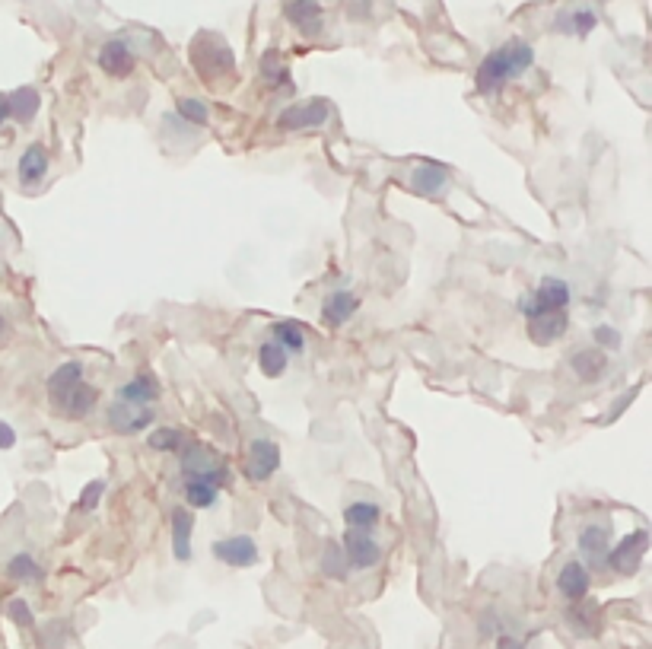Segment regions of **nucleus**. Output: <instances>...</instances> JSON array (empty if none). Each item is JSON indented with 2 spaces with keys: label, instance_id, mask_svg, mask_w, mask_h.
Here are the masks:
<instances>
[{
  "label": "nucleus",
  "instance_id": "17",
  "mask_svg": "<svg viewBox=\"0 0 652 649\" xmlns=\"http://www.w3.org/2000/svg\"><path fill=\"white\" fill-rule=\"evenodd\" d=\"M579 551L586 554V561L592 563V567L602 570L605 561H608V551H611V529L608 525H598V522H589L583 532H579Z\"/></svg>",
  "mask_w": 652,
  "mask_h": 649
},
{
  "label": "nucleus",
  "instance_id": "7",
  "mask_svg": "<svg viewBox=\"0 0 652 649\" xmlns=\"http://www.w3.org/2000/svg\"><path fill=\"white\" fill-rule=\"evenodd\" d=\"M341 551H344L347 567H353V570H370L382 561V548H379V542L370 535V532L347 529L344 538H341Z\"/></svg>",
  "mask_w": 652,
  "mask_h": 649
},
{
  "label": "nucleus",
  "instance_id": "16",
  "mask_svg": "<svg viewBox=\"0 0 652 649\" xmlns=\"http://www.w3.org/2000/svg\"><path fill=\"white\" fill-rule=\"evenodd\" d=\"M283 16L290 19V23L296 25V29L302 32V35H319L321 32V23H325V13H321V4L319 0H287V6H283Z\"/></svg>",
  "mask_w": 652,
  "mask_h": 649
},
{
  "label": "nucleus",
  "instance_id": "15",
  "mask_svg": "<svg viewBox=\"0 0 652 649\" xmlns=\"http://www.w3.org/2000/svg\"><path fill=\"white\" fill-rule=\"evenodd\" d=\"M566 331H570V316H566V309L564 312H545V316L528 319V338H532V344H538V347L557 344Z\"/></svg>",
  "mask_w": 652,
  "mask_h": 649
},
{
  "label": "nucleus",
  "instance_id": "30",
  "mask_svg": "<svg viewBox=\"0 0 652 649\" xmlns=\"http://www.w3.org/2000/svg\"><path fill=\"white\" fill-rule=\"evenodd\" d=\"M274 338H277V344H280L287 353H302V350H306V331H302L300 322H277L274 325Z\"/></svg>",
  "mask_w": 652,
  "mask_h": 649
},
{
  "label": "nucleus",
  "instance_id": "21",
  "mask_svg": "<svg viewBox=\"0 0 652 649\" xmlns=\"http://www.w3.org/2000/svg\"><path fill=\"white\" fill-rule=\"evenodd\" d=\"M360 309V297L351 290H334L331 297L325 299V306H321V319H325L331 328H341L347 325L353 316H357Z\"/></svg>",
  "mask_w": 652,
  "mask_h": 649
},
{
  "label": "nucleus",
  "instance_id": "36",
  "mask_svg": "<svg viewBox=\"0 0 652 649\" xmlns=\"http://www.w3.org/2000/svg\"><path fill=\"white\" fill-rule=\"evenodd\" d=\"M102 493H106V481H102V478L89 481V484L80 491V500H76V510H80V512H93L96 506H99Z\"/></svg>",
  "mask_w": 652,
  "mask_h": 649
},
{
  "label": "nucleus",
  "instance_id": "20",
  "mask_svg": "<svg viewBox=\"0 0 652 649\" xmlns=\"http://www.w3.org/2000/svg\"><path fill=\"white\" fill-rule=\"evenodd\" d=\"M96 401H99V391H96L93 385H89L87 379H83V382L76 385V389L70 391L67 398H64L61 408H57L55 414H57V417H67V421H83V417L93 414Z\"/></svg>",
  "mask_w": 652,
  "mask_h": 649
},
{
  "label": "nucleus",
  "instance_id": "11",
  "mask_svg": "<svg viewBox=\"0 0 652 649\" xmlns=\"http://www.w3.org/2000/svg\"><path fill=\"white\" fill-rule=\"evenodd\" d=\"M280 468V446L270 440H251L245 455V474L251 481H268Z\"/></svg>",
  "mask_w": 652,
  "mask_h": 649
},
{
  "label": "nucleus",
  "instance_id": "6",
  "mask_svg": "<svg viewBox=\"0 0 652 649\" xmlns=\"http://www.w3.org/2000/svg\"><path fill=\"white\" fill-rule=\"evenodd\" d=\"M647 551H649V532L647 529H637V532H630L627 538H621V542H617L615 548L608 551V561H605V567H608L611 573H617V576H634V573H640Z\"/></svg>",
  "mask_w": 652,
  "mask_h": 649
},
{
  "label": "nucleus",
  "instance_id": "22",
  "mask_svg": "<svg viewBox=\"0 0 652 649\" xmlns=\"http://www.w3.org/2000/svg\"><path fill=\"white\" fill-rule=\"evenodd\" d=\"M598 25V13L592 10V6H576V10H564L557 13V19H554V29L560 32V35H579L586 38L592 29Z\"/></svg>",
  "mask_w": 652,
  "mask_h": 649
},
{
  "label": "nucleus",
  "instance_id": "8",
  "mask_svg": "<svg viewBox=\"0 0 652 649\" xmlns=\"http://www.w3.org/2000/svg\"><path fill=\"white\" fill-rule=\"evenodd\" d=\"M328 118H331V106L325 99H309L300 102V106L283 108L280 118H277V127L280 131H309V127H321Z\"/></svg>",
  "mask_w": 652,
  "mask_h": 649
},
{
  "label": "nucleus",
  "instance_id": "3",
  "mask_svg": "<svg viewBox=\"0 0 652 649\" xmlns=\"http://www.w3.org/2000/svg\"><path fill=\"white\" fill-rule=\"evenodd\" d=\"M570 299H573L570 284H566L564 278H551V274H547L535 290L522 293V297L515 299V309L525 319H535V316H545V312H564L566 306H570Z\"/></svg>",
  "mask_w": 652,
  "mask_h": 649
},
{
  "label": "nucleus",
  "instance_id": "32",
  "mask_svg": "<svg viewBox=\"0 0 652 649\" xmlns=\"http://www.w3.org/2000/svg\"><path fill=\"white\" fill-rule=\"evenodd\" d=\"M182 442H185V436L178 427H157V430H150V436H147V446H150L153 452H178Z\"/></svg>",
  "mask_w": 652,
  "mask_h": 649
},
{
  "label": "nucleus",
  "instance_id": "4",
  "mask_svg": "<svg viewBox=\"0 0 652 649\" xmlns=\"http://www.w3.org/2000/svg\"><path fill=\"white\" fill-rule=\"evenodd\" d=\"M106 421H108V427L121 436L144 433V430L153 427V421H157V404H140L125 395H115V401L108 404Z\"/></svg>",
  "mask_w": 652,
  "mask_h": 649
},
{
  "label": "nucleus",
  "instance_id": "19",
  "mask_svg": "<svg viewBox=\"0 0 652 649\" xmlns=\"http://www.w3.org/2000/svg\"><path fill=\"white\" fill-rule=\"evenodd\" d=\"M45 172H48V150H45L42 144H29L16 166L19 185H23V188H36L45 178Z\"/></svg>",
  "mask_w": 652,
  "mask_h": 649
},
{
  "label": "nucleus",
  "instance_id": "10",
  "mask_svg": "<svg viewBox=\"0 0 652 649\" xmlns=\"http://www.w3.org/2000/svg\"><path fill=\"white\" fill-rule=\"evenodd\" d=\"M134 67H138V57H134L127 38H108V42L99 48V70L106 76H112V80L131 76Z\"/></svg>",
  "mask_w": 652,
  "mask_h": 649
},
{
  "label": "nucleus",
  "instance_id": "23",
  "mask_svg": "<svg viewBox=\"0 0 652 649\" xmlns=\"http://www.w3.org/2000/svg\"><path fill=\"white\" fill-rule=\"evenodd\" d=\"M570 370L579 382H598L602 372L608 370V353L598 350V347H589V350H576L570 357Z\"/></svg>",
  "mask_w": 652,
  "mask_h": 649
},
{
  "label": "nucleus",
  "instance_id": "2",
  "mask_svg": "<svg viewBox=\"0 0 652 649\" xmlns=\"http://www.w3.org/2000/svg\"><path fill=\"white\" fill-rule=\"evenodd\" d=\"M178 452H182V478H185V481H204V484L217 487V491L229 487L232 474H229L226 461L219 459L214 449H208V446H201V442H195V446L178 449Z\"/></svg>",
  "mask_w": 652,
  "mask_h": 649
},
{
  "label": "nucleus",
  "instance_id": "29",
  "mask_svg": "<svg viewBox=\"0 0 652 649\" xmlns=\"http://www.w3.org/2000/svg\"><path fill=\"white\" fill-rule=\"evenodd\" d=\"M176 115L185 121V125H191V127H204L210 121V108H208V102H201V99H195V96H178V102H176Z\"/></svg>",
  "mask_w": 652,
  "mask_h": 649
},
{
  "label": "nucleus",
  "instance_id": "35",
  "mask_svg": "<svg viewBox=\"0 0 652 649\" xmlns=\"http://www.w3.org/2000/svg\"><path fill=\"white\" fill-rule=\"evenodd\" d=\"M321 570H325L331 580H344V576H347V561H344V551H341V544H328L325 557H321Z\"/></svg>",
  "mask_w": 652,
  "mask_h": 649
},
{
  "label": "nucleus",
  "instance_id": "26",
  "mask_svg": "<svg viewBox=\"0 0 652 649\" xmlns=\"http://www.w3.org/2000/svg\"><path fill=\"white\" fill-rule=\"evenodd\" d=\"M287 363H290V353L283 350L277 340H264L261 347H258V366H261V372L268 379H277L287 372Z\"/></svg>",
  "mask_w": 652,
  "mask_h": 649
},
{
  "label": "nucleus",
  "instance_id": "18",
  "mask_svg": "<svg viewBox=\"0 0 652 649\" xmlns=\"http://www.w3.org/2000/svg\"><path fill=\"white\" fill-rule=\"evenodd\" d=\"M169 525H172V551H176L178 561H191V535H195V510L188 506H176L169 512Z\"/></svg>",
  "mask_w": 652,
  "mask_h": 649
},
{
  "label": "nucleus",
  "instance_id": "24",
  "mask_svg": "<svg viewBox=\"0 0 652 649\" xmlns=\"http://www.w3.org/2000/svg\"><path fill=\"white\" fill-rule=\"evenodd\" d=\"M566 624L576 637H598L602 631V612H598L592 602H573L570 612H566Z\"/></svg>",
  "mask_w": 652,
  "mask_h": 649
},
{
  "label": "nucleus",
  "instance_id": "27",
  "mask_svg": "<svg viewBox=\"0 0 652 649\" xmlns=\"http://www.w3.org/2000/svg\"><path fill=\"white\" fill-rule=\"evenodd\" d=\"M118 395L131 398V401H140V404H157V398H159V385H157V379H153L150 372L140 370L138 376L131 379V382L121 385Z\"/></svg>",
  "mask_w": 652,
  "mask_h": 649
},
{
  "label": "nucleus",
  "instance_id": "43",
  "mask_svg": "<svg viewBox=\"0 0 652 649\" xmlns=\"http://www.w3.org/2000/svg\"><path fill=\"white\" fill-rule=\"evenodd\" d=\"M6 338H10V325H6V319L0 316V347L6 344Z\"/></svg>",
  "mask_w": 652,
  "mask_h": 649
},
{
  "label": "nucleus",
  "instance_id": "14",
  "mask_svg": "<svg viewBox=\"0 0 652 649\" xmlns=\"http://www.w3.org/2000/svg\"><path fill=\"white\" fill-rule=\"evenodd\" d=\"M411 191L421 198H439L449 185V169L443 163H417L408 178Z\"/></svg>",
  "mask_w": 652,
  "mask_h": 649
},
{
  "label": "nucleus",
  "instance_id": "28",
  "mask_svg": "<svg viewBox=\"0 0 652 649\" xmlns=\"http://www.w3.org/2000/svg\"><path fill=\"white\" fill-rule=\"evenodd\" d=\"M379 516H382V510L370 500H357L344 510V522L357 532H372L379 525Z\"/></svg>",
  "mask_w": 652,
  "mask_h": 649
},
{
  "label": "nucleus",
  "instance_id": "37",
  "mask_svg": "<svg viewBox=\"0 0 652 649\" xmlns=\"http://www.w3.org/2000/svg\"><path fill=\"white\" fill-rule=\"evenodd\" d=\"M592 338H596L598 350H621V344H624L621 331H617V328H611V325H596V328H592Z\"/></svg>",
  "mask_w": 652,
  "mask_h": 649
},
{
  "label": "nucleus",
  "instance_id": "1",
  "mask_svg": "<svg viewBox=\"0 0 652 649\" xmlns=\"http://www.w3.org/2000/svg\"><path fill=\"white\" fill-rule=\"evenodd\" d=\"M535 64V48L525 38H509L506 45L494 48L481 61L474 74V83L481 89V96H496L509 86L513 80H519L525 70H532Z\"/></svg>",
  "mask_w": 652,
  "mask_h": 649
},
{
  "label": "nucleus",
  "instance_id": "13",
  "mask_svg": "<svg viewBox=\"0 0 652 649\" xmlns=\"http://www.w3.org/2000/svg\"><path fill=\"white\" fill-rule=\"evenodd\" d=\"M80 382H83V363H80V360H67V363L57 366V370L48 376V382H45V389H48L51 411L61 408V401H64V398H67L70 391H74Z\"/></svg>",
  "mask_w": 652,
  "mask_h": 649
},
{
  "label": "nucleus",
  "instance_id": "41",
  "mask_svg": "<svg viewBox=\"0 0 652 649\" xmlns=\"http://www.w3.org/2000/svg\"><path fill=\"white\" fill-rule=\"evenodd\" d=\"M634 398H637V389H634V391H630V395H621V398H617V408H615V411H611V421H617V417H621V411H624V408H627V404H630V401H634Z\"/></svg>",
  "mask_w": 652,
  "mask_h": 649
},
{
  "label": "nucleus",
  "instance_id": "25",
  "mask_svg": "<svg viewBox=\"0 0 652 649\" xmlns=\"http://www.w3.org/2000/svg\"><path fill=\"white\" fill-rule=\"evenodd\" d=\"M6 99H10V118L19 125H29L42 108V96L36 86H19L16 93H6Z\"/></svg>",
  "mask_w": 652,
  "mask_h": 649
},
{
  "label": "nucleus",
  "instance_id": "9",
  "mask_svg": "<svg viewBox=\"0 0 652 649\" xmlns=\"http://www.w3.org/2000/svg\"><path fill=\"white\" fill-rule=\"evenodd\" d=\"M214 557L219 563L232 570H245V567H255L258 563V544L255 538L249 535H229V538H219V542L210 544Z\"/></svg>",
  "mask_w": 652,
  "mask_h": 649
},
{
  "label": "nucleus",
  "instance_id": "34",
  "mask_svg": "<svg viewBox=\"0 0 652 649\" xmlns=\"http://www.w3.org/2000/svg\"><path fill=\"white\" fill-rule=\"evenodd\" d=\"M261 76H264V83H268L270 89L290 86V70L283 67L280 57H277L274 51H268V55L261 57Z\"/></svg>",
  "mask_w": 652,
  "mask_h": 649
},
{
  "label": "nucleus",
  "instance_id": "5",
  "mask_svg": "<svg viewBox=\"0 0 652 649\" xmlns=\"http://www.w3.org/2000/svg\"><path fill=\"white\" fill-rule=\"evenodd\" d=\"M191 61H195V67L201 70L208 83H214V74H219V70L232 74V51L226 48L223 38L210 35V32H204L191 42Z\"/></svg>",
  "mask_w": 652,
  "mask_h": 649
},
{
  "label": "nucleus",
  "instance_id": "38",
  "mask_svg": "<svg viewBox=\"0 0 652 649\" xmlns=\"http://www.w3.org/2000/svg\"><path fill=\"white\" fill-rule=\"evenodd\" d=\"M6 618H10L16 627H32V624H36V614H32V608L25 605L23 599H10V602H6Z\"/></svg>",
  "mask_w": 652,
  "mask_h": 649
},
{
  "label": "nucleus",
  "instance_id": "40",
  "mask_svg": "<svg viewBox=\"0 0 652 649\" xmlns=\"http://www.w3.org/2000/svg\"><path fill=\"white\" fill-rule=\"evenodd\" d=\"M496 649H525L515 637H509V634H496Z\"/></svg>",
  "mask_w": 652,
  "mask_h": 649
},
{
  "label": "nucleus",
  "instance_id": "31",
  "mask_svg": "<svg viewBox=\"0 0 652 649\" xmlns=\"http://www.w3.org/2000/svg\"><path fill=\"white\" fill-rule=\"evenodd\" d=\"M217 487L204 484V481H185V503L188 510H210L217 503Z\"/></svg>",
  "mask_w": 652,
  "mask_h": 649
},
{
  "label": "nucleus",
  "instance_id": "42",
  "mask_svg": "<svg viewBox=\"0 0 652 649\" xmlns=\"http://www.w3.org/2000/svg\"><path fill=\"white\" fill-rule=\"evenodd\" d=\"M10 121V99H6V93H0V127Z\"/></svg>",
  "mask_w": 652,
  "mask_h": 649
},
{
  "label": "nucleus",
  "instance_id": "33",
  "mask_svg": "<svg viewBox=\"0 0 652 649\" xmlns=\"http://www.w3.org/2000/svg\"><path fill=\"white\" fill-rule=\"evenodd\" d=\"M6 573H10L16 583H38L42 580V567H38L32 554H16L10 563H6Z\"/></svg>",
  "mask_w": 652,
  "mask_h": 649
},
{
  "label": "nucleus",
  "instance_id": "12",
  "mask_svg": "<svg viewBox=\"0 0 652 649\" xmlns=\"http://www.w3.org/2000/svg\"><path fill=\"white\" fill-rule=\"evenodd\" d=\"M589 589H592V576H589V567H586L583 561H566L564 567H560L557 573V593L564 595L566 602H583L589 599Z\"/></svg>",
  "mask_w": 652,
  "mask_h": 649
},
{
  "label": "nucleus",
  "instance_id": "39",
  "mask_svg": "<svg viewBox=\"0 0 652 649\" xmlns=\"http://www.w3.org/2000/svg\"><path fill=\"white\" fill-rule=\"evenodd\" d=\"M13 446H16V430H13L10 423L0 421V452H4V449H13Z\"/></svg>",
  "mask_w": 652,
  "mask_h": 649
}]
</instances>
